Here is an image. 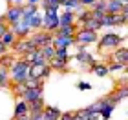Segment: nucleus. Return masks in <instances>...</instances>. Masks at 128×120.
Listing matches in <instances>:
<instances>
[{
  "label": "nucleus",
  "mask_w": 128,
  "mask_h": 120,
  "mask_svg": "<svg viewBox=\"0 0 128 120\" xmlns=\"http://www.w3.org/2000/svg\"><path fill=\"white\" fill-rule=\"evenodd\" d=\"M9 77H11V82H24L30 78V62L20 58V60H15V64L9 67Z\"/></svg>",
  "instance_id": "1"
},
{
  "label": "nucleus",
  "mask_w": 128,
  "mask_h": 120,
  "mask_svg": "<svg viewBox=\"0 0 128 120\" xmlns=\"http://www.w3.org/2000/svg\"><path fill=\"white\" fill-rule=\"evenodd\" d=\"M121 42H123V38L119 35H115V33H106L101 40H99V49L101 51H114L117 49Z\"/></svg>",
  "instance_id": "2"
},
{
  "label": "nucleus",
  "mask_w": 128,
  "mask_h": 120,
  "mask_svg": "<svg viewBox=\"0 0 128 120\" xmlns=\"http://www.w3.org/2000/svg\"><path fill=\"white\" fill-rule=\"evenodd\" d=\"M59 27H60V24H59V13H57V11H44L42 29L48 31V33H55Z\"/></svg>",
  "instance_id": "3"
},
{
  "label": "nucleus",
  "mask_w": 128,
  "mask_h": 120,
  "mask_svg": "<svg viewBox=\"0 0 128 120\" xmlns=\"http://www.w3.org/2000/svg\"><path fill=\"white\" fill-rule=\"evenodd\" d=\"M97 38H99L97 31H90V29H84V27H79L77 33H75V44H82V45L95 44Z\"/></svg>",
  "instance_id": "4"
},
{
  "label": "nucleus",
  "mask_w": 128,
  "mask_h": 120,
  "mask_svg": "<svg viewBox=\"0 0 128 120\" xmlns=\"http://www.w3.org/2000/svg\"><path fill=\"white\" fill-rule=\"evenodd\" d=\"M4 20H6V24L9 27L13 24H16V22H20L22 20V5L9 4V7H8V11H6V15H4Z\"/></svg>",
  "instance_id": "5"
},
{
  "label": "nucleus",
  "mask_w": 128,
  "mask_h": 120,
  "mask_svg": "<svg viewBox=\"0 0 128 120\" xmlns=\"http://www.w3.org/2000/svg\"><path fill=\"white\" fill-rule=\"evenodd\" d=\"M33 49H38V47L31 42L30 37H28V38H16V42H15V45H13V51H15L16 55H20V56L28 55V53L33 51Z\"/></svg>",
  "instance_id": "6"
},
{
  "label": "nucleus",
  "mask_w": 128,
  "mask_h": 120,
  "mask_svg": "<svg viewBox=\"0 0 128 120\" xmlns=\"http://www.w3.org/2000/svg\"><path fill=\"white\" fill-rule=\"evenodd\" d=\"M50 73H51L50 64H30V78L44 80L50 77Z\"/></svg>",
  "instance_id": "7"
},
{
  "label": "nucleus",
  "mask_w": 128,
  "mask_h": 120,
  "mask_svg": "<svg viewBox=\"0 0 128 120\" xmlns=\"http://www.w3.org/2000/svg\"><path fill=\"white\" fill-rule=\"evenodd\" d=\"M30 38H31V42L40 49V47H44V45L51 44L53 35H51V33H48V31H33L31 35H30Z\"/></svg>",
  "instance_id": "8"
},
{
  "label": "nucleus",
  "mask_w": 128,
  "mask_h": 120,
  "mask_svg": "<svg viewBox=\"0 0 128 120\" xmlns=\"http://www.w3.org/2000/svg\"><path fill=\"white\" fill-rule=\"evenodd\" d=\"M42 93H44L42 85H33V87H28V89L24 91V95H22V100H26V102L40 100V98H42Z\"/></svg>",
  "instance_id": "9"
},
{
  "label": "nucleus",
  "mask_w": 128,
  "mask_h": 120,
  "mask_svg": "<svg viewBox=\"0 0 128 120\" xmlns=\"http://www.w3.org/2000/svg\"><path fill=\"white\" fill-rule=\"evenodd\" d=\"M51 44L55 45V49H70L72 45H75V37H55Z\"/></svg>",
  "instance_id": "10"
},
{
  "label": "nucleus",
  "mask_w": 128,
  "mask_h": 120,
  "mask_svg": "<svg viewBox=\"0 0 128 120\" xmlns=\"http://www.w3.org/2000/svg\"><path fill=\"white\" fill-rule=\"evenodd\" d=\"M22 58L28 60L30 64H48V60H46V56L42 55V51H40V49H33V51H30V53L24 55Z\"/></svg>",
  "instance_id": "11"
},
{
  "label": "nucleus",
  "mask_w": 128,
  "mask_h": 120,
  "mask_svg": "<svg viewBox=\"0 0 128 120\" xmlns=\"http://www.w3.org/2000/svg\"><path fill=\"white\" fill-rule=\"evenodd\" d=\"M112 62H117L121 66H128V47H117L112 53Z\"/></svg>",
  "instance_id": "12"
},
{
  "label": "nucleus",
  "mask_w": 128,
  "mask_h": 120,
  "mask_svg": "<svg viewBox=\"0 0 128 120\" xmlns=\"http://www.w3.org/2000/svg\"><path fill=\"white\" fill-rule=\"evenodd\" d=\"M77 29H79L77 24H72V26H60L59 29H57L55 33H51V35H55V37H75Z\"/></svg>",
  "instance_id": "13"
},
{
  "label": "nucleus",
  "mask_w": 128,
  "mask_h": 120,
  "mask_svg": "<svg viewBox=\"0 0 128 120\" xmlns=\"http://www.w3.org/2000/svg\"><path fill=\"white\" fill-rule=\"evenodd\" d=\"M42 115H44V120H59L60 115H62V111L59 109V107H55V106H44Z\"/></svg>",
  "instance_id": "14"
},
{
  "label": "nucleus",
  "mask_w": 128,
  "mask_h": 120,
  "mask_svg": "<svg viewBox=\"0 0 128 120\" xmlns=\"http://www.w3.org/2000/svg\"><path fill=\"white\" fill-rule=\"evenodd\" d=\"M24 115H30V104H28L26 100H18L15 104V113H13V117L15 118H18V117H24Z\"/></svg>",
  "instance_id": "15"
},
{
  "label": "nucleus",
  "mask_w": 128,
  "mask_h": 120,
  "mask_svg": "<svg viewBox=\"0 0 128 120\" xmlns=\"http://www.w3.org/2000/svg\"><path fill=\"white\" fill-rule=\"evenodd\" d=\"M75 11H72V9H66L62 15H59V24L60 26H72V24H75Z\"/></svg>",
  "instance_id": "16"
},
{
  "label": "nucleus",
  "mask_w": 128,
  "mask_h": 120,
  "mask_svg": "<svg viewBox=\"0 0 128 120\" xmlns=\"http://www.w3.org/2000/svg\"><path fill=\"white\" fill-rule=\"evenodd\" d=\"M128 96V85H123V87H119V89H115L114 93H110L108 95V98L114 102V104H117V102H121L123 98H126Z\"/></svg>",
  "instance_id": "17"
},
{
  "label": "nucleus",
  "mask_w": 128,
  "mask_h": 120,
  "mask_svg": "<svg viewBox=\"0 0 128 120\" xmlns=\"http://www.w3.org/2000/svg\"><path fill=\"white\" fill-rule=\"evenodd\" d=\"M16 38H18V37H16L15 33L11 31V27H9V29L6 31L2 37H0V42H2V44L6 45V47H13V45H15V42H16Z\"/></svg>",
  "instance_id": "18"
},
{
  "label": "nucleus",
  "mask_w": 128,
  "mask_h": 120,
  "mask_svg": "<svg viewBox=\"0 0 128 120\" xmlns=\"http://www.w3.org/2000/svg\"><path fill=\"white\" fill-rule=\"evenodd\" d=\"M121 9H123L121 2H117V0H106V13L115 15V13H121Z\"/></svg>",
  "instance_id": "19"
},
{
  "label": "nucleus",
  "mask_w": 128,
  "mask_h": 120,
  "mask_svg": "<svg viewBox=\"0 0 128 120\" xmlns=\"http://www.w3.org/2000/svg\"><path fill=\"white\" fill-rule=\"evenodd\" d=\"M38 13V5H22V20H30Z\"/></svg>",
  "instance_id": "20"
},
{
  "label": "nucleus",
  "mask_w": 128,
  "mask_h": 120,
  "mask_svg": "<svg viewBox=\"0 0 128 120\" xmlns=\"http://www.w3.org/2000/svg\"><path fill=\"white\" fill-rule=\"evenodd\" d=\"M30 27H31V31H40L42 29V15H33L31 18H30Z\"/></svg>",
  "instance_id": "21"
},
{
  "label": "nucleus",
  "mask_w": 128,
  "mask_h": 120,
  "mask_svg": "<svg viewBox=\"0 0 128 120\" xmlns=\"http://www.w3.org/2000/svg\"><path fill=\"white\" fill-rule=\"evenodd\" d=\"M114 109H115V104H114V102H108V104L104 106L101 111H99V117H101V120H108Z\"/></svg>",
  "instance_id": "22"
},
{
  "label": "nucleus",
  "mask_w": 128,
  "mask_h": 120,
  "mask_svg": "<svg viewBox=\"0 0 128 120\" xmlns=\"http://www.w3.org/2000/svg\"><path fill=\"white\" fill-rule=\"evenodd\" d=\"M90 69H92V73H95L97 77H106L110 73L108 71V66H104V64H94Z\"/></svg>",
  "instance_id": "23"
},
{
  "label": "nucleus",
  "mask_w": 128,
  "mask_h": 120,
  "mask_svg": "<svg viewBox=\"0 0 128 120\" xmlns=\"http://www.w3.org/2000/svg\"><path fill=\"white\" fill-rule=\"evenodd\" d=\"M28 104H30V115L31 113H42L44 111V100L40 98V100H35V102H28Z\"/></svg>",
  "instance_id": "24"
},
{
  "label": "nucleus",
  "mask_w": 128,
  "mask_h": 120,
  "mask_svg": "<svg viewBox=\"0 0 128 120\" xmlns=\"http://www.w3.org/2000/svg\"><path fill=\"white\" fill-rule=\"evenodd\" d=\"M40 51H42V55L46 56V60H53V56H55V45L53 44H48V45H44V47H40Z\"/></svg>",
  "instance_id": "25"
},
{
  "label": "nucleus",
  "mask_w": 128,
  "mask_h": 120,
  "mask_svg": "<svg viewBox=\"0 0 128 120\" xmlns=\"http://www.w3.org/2000/svg\"><path fill=\"white\" fill-rule=\"evenodd\" d=\"M13 64H15V56H13V55H8V53H6V55L0 56V66H2V67L9 69Z\"/></svg>",
  "instance_id": "26"
},
{
  "label": "nucleus",
  "mask_w": 128,
  "mask_h": 120,
  "mask_svg": "<svg viewBox=\"0 0 128 120\" xmlns=\"http://www.w3.org/2000/svg\"><path fill=\"white\" fill-rule=\"evenodd\" d=\"M48 64H50V67H51V69H55V71H66L68 69V62H60V60H50L48 62Z\"/></svg>",
  "instance_id": "27"
},
{
  "label": "nucleus",
  "mask_w": 128,
  "mask_h": 120,
  "mask_svg": "<svg viewBox=\"0 0 128 120\" xmlns=\"http://www.w3.org/2000/svg\"><path fill=\"white\" fill-rule=\"evenodd\" d=\"M84 29H90V31H97V29H101V22H97L95 18H90V20H86L84 24H82Z\"/></svg>",
  "instance_id": "28"
},
{
  "label": "nucleus",
  "mask_w": 128,
  "mask_h": 120,
  "mask_svg": "<svg viewBox=\"0 0 128 120\" xmlns=\"http://www.w3.org/2000/svg\"><path fill=\"white\" fill-rule=\"evenodd\" d=\"M26 89H28V85L24 82H13V93L18 96V98H22V95H24Z\"/></svg>",
  "instance_id": "29"
},
{
  "label": "nucleus",
  "mask_w": 128,
  "mask_h": 120,
  "mask_svg": "<svg viewBox=\"0 0 128 120\" xmlns=\"http://www.w3.org/2000/svg\"><path fill=\"white\" fill-rule=\"evenodd\" d=\"M9 84V69L0 66V87H6Z\"/></svg>",
  "instance_id": "30"
},
{
  "label": "nucleus",
  "mask_w": 128,
  "mask_h": 120,
  "mask_svg": "<svg viewBox=\"0 0 128 120\" xmlns=\"http://www.w3.org/2000/svg\"><path fill=\"white\" fill-rule=\"evenodd\" d=\"M60 5H64L66 9L75 11V9L80 7V2H79V0H60Z\"/></svg>",
  "instance_id": "31"
},
{
  "label": "nucleus",
  "mask_w": 128,
  "mask_h": 120,
  "mask_svg": "<svg viewBox=\"0 0 128 120\" xmlns=\"http://www.w3.org/2000/svg\"><path fill=\"white\" fill-rule=\"evenodd\" d=\"M55 60H60V62H68L70 60V55H68V49H55Z\"/></svg>",
  "instance_id": "32"
},
{
  "label": "nucleus",
  "mask_w": 128,
  "mask_h": 120,
  "mask_svg": "<svg viewBox=\"0 0 128 120\" xmlns=\"http://www.w3.org/2000/svg\"><path fill=\"white\" fill-rule=\"evenodd\" d=\"M90 11H101V13H106V2H104V0H97V2L90 7Z\"/></svg>",
  "instance_id": "33"
},
{
  "label": "nucleus",
  "mask_w": 128,
  "mask_h": 120,
  "mask_svg": "<svg viewBox=\"0 0 128 120\" xmlns=\"http://www.w3.org/2000/svg\"><path fill=\"white\" fill-rule=\"evenodd\" d=\"M108 71H124V66H121V64H117V62H112V64L108 66Z\"/></svg>",
  "instance_id": "34"
},
{
  "label": "nucleus",
  "mask_w": 128,
  "mask_h": 120,
  "mask_svg": "<svg viewBox=\"0 0 128 120\" xmlns=\"http://www.w3.org/2000/svg\"><path fill=\"white\" fill-rule=\"evenodd\" d=\"M9 29V26L8 24H6V20H4V16H0V37H2L4 35V33L6 31H8Z\"/></svg>",
  "instance_id": "35"
},
{
  "label": "nucleus",
  "mask_w": 128,
  "mask_h": 120,
  "mask_svg": "<svg viewBox=\"0 0 128 120\" xmlns=\"http://www.w3.org/2000/svg\"><path fill=\"white\" fill-rule=\"evenodd\" d=\"M79 2H80V5H84V7H92V5H94L95 2H97V0H79Z\"/></svg>",
  "instance_id": "36"
},
{
  "label": "nucleus",
  "mask_w": 128,
  "mask_h": 120,
  "mask_svg": "<svg viewBox=\"0 0 128 120\" xmlns=\"http://www.w3.org/2000/svg\"><path fill=\"white\" fill-rule=\"evenodd\" d=\"M30 120H44V115H42V113H31Z\"/></svg>",
  "instance_id": "37"
},
{
  "label": "nucleus",
  "mask_w": 128,
  "mask_h": 120,
  "mask_svg": "<svg viewBox=\"0 0 128 120\" xmlns=\"http://www.w3.org/2000/svg\"><path fill=\"white\" fill-rule=\"evenodd\" d=\"M77 87H79V89H82V91H88L92 85H90L88 82H79V84H77Z\"/></svg>",
  "instance_id": "38"
},
{
  "label": "nucleus",
  "mask_w": 128,
  "mask_h": 120,
  "mask_svg": "<svg viewBox=\"0 0 128 120\" xmlns=\"http://www.w3.org/2000/svg\"><path fill=\"white\" fill-rule=\"evenodd\" d=\"M42 0H24V5H40Z\"/></svg>",
  "instance_id": "39"
},
{
  "label": "nucleus",
  "mask_w": 128,
  "mask_h": 120,
  "mask_svg": "<svg viewBox=\"0 0 128 120\" xmlns=\"http://www.w3.org/2000/svg\"><path fill=\"white\" fill-rule=\"evenodd\" d=\"M59 120H73V113H62Z\"/></svg>",
  "instance_id": "40"
},
{
  "label": "nucleus",
  "mask_w": 128,
  "mask_h": 120,
  "mask_svg": "<svg viewBox=\"0 0 128 120\" xmlns=\"http://www.w3.org/2000/svg\"><path fill=\"white\" fill-rule=\"evenodd\" d=\"M121 15H123L124 18L128 20V4H124V5H123V9H121Z\"/></svg>",
  "instance_id": "41"
},
{
  "label": "nucleus",
  "mask_w": 128,
  "mask_h": 120,
  "mask_svg": "<svg viewBox=\"0 0 128 120\" xmlns=\"http://www.w3.org/2000/svg\"><path fill=\"white\" fill-rule=\"evenodd\" d=\"M6 53H8V47H6V45H4L2 42H0V56H2V55H6Z\"/></svg>",
  "instance_id": "42"
},
{
  "label": "nucleus",
  "mask_w": 128,
  "mask_h": 120,
  "mask_svg": "<svg viewBox=\"0 0 128 120\" xmlns=\"http://www.w3.org/2000/svg\"><path fill=\"white\" fill-rule=\"evenodd\" d=\"M15 120H30V115H24V117H18V118H15Z\"/></svg>",
  "instance_id": "43"
},
{
  "label": "nucleus",
  "mask_w": 128,
  "mask_h": 120,
  "mask_svg": "<svg viewBox=\"0 0 128 120\" xmlns=\"http://www.w3.org/2000/svg\"><path fill=\"white\" fill-rule=\"evenodd\" d=\"M117 2H121V4L124 5V4H128V0H117Z\"/></svg>",
  "instance_id": "44"
},
{
  "label": "nucleus",
  "mask_w": 128,
  "mask_h": 120,
  "mask_svg": "<svg viewBox=\"0 0 128 120\" xmlns=\"http://www.w3.org/2000/svg\"><path fill=\"white\" fill-rule=\"evenodd\" d=\"M124 71H126V75H128V66H124Z\"/></svg>",
  "instance_id": "45"
},
{
  "label": "nucleus",
  "mask_w": 128,
  "mask_h": 120,
  "mask_svg": "<svg viewBox=\"0 0 128 120\" xmlns=\"http://www.w3.org/2000/svg\"><path fill=\"white\" fill-rule=\"evenodd\" d=\"M8 2H9V4H11V2H13V0H8Z\"/></svg>",
  "instance_id": "46"
},
{
  "label": "nucleus",
  "mask_w": 128,
  "mask_h": 120,
  "mask_svg": "<svg viewBox=\"0 0 128 120\" xmlns=\"http://www.w3.org/2000/svg\"><path fill=\"white\" fill-rule=\"evenodd\" d=\"M104 2H106V0H104Z\"/></svg>",
  "instance_id": "47"
}]
</instances>
